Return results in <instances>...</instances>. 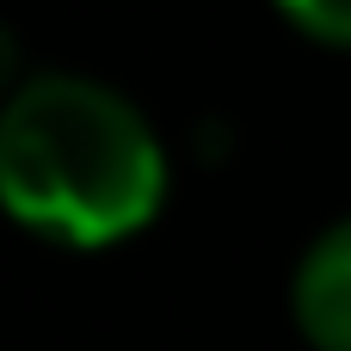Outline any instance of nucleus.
I'll return each mask as SVG.
<instances>
[{
  "mask_svg": "<svg viewBox=\"0 0 351 351\" xmlns=\"http://www.w3.org/2000/svg\"><path fill=\"white\" fill-rule=\"evenodd\" d=\"M0 197L56 247H117L160 216L167 148L117 86L37 74L0 111Z\"/></svg>",
  "mask_w": 351,
  "mask_h": 351,
  "instance_id": "f257e3e1",
  "label": "nucleus"
},
{
  "mask_svg": "<svg viewBox=\"0 0 351 351\" xmlns=\"http://www.w3.org/2000/svg\"><path fill=\"white\" fill-rule=\"evenodd\" d=\"M290 315L315 351H351V216L321 228L296 259Z\"/></svg>",
  "mask_w": 351,
  "mask_h": 351,
  "instance_id": "f03ea898",
  "label": "nucleus"
},
{
  "mask_svg": "<svg viewBox=\"0 0 351 351\" xmlns=\"http://www.w3.org/2000/svg\"><path fill=\"white\" fill-rule=\"evenodd\" d=\"M308 43L327 49H351V0H271Z\"/></svg>",
  "mask_w": 351,
  "mask_h": 351,
  "instance_id": "7ed1b4c3",
  "label": "nucleus"
}]
</instances>
